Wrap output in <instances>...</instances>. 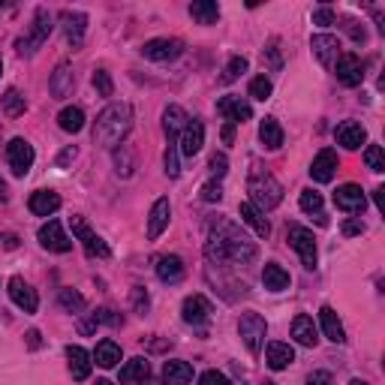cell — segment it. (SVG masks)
<instances>
[{"mask_svg": "<svg viewBox=\"0 0 385 385\" xmlns=\"http://www.w3.org/2000/svg\"><path fill=\"white\" fill-rule=\"evenodd\" d=\"M205 256L217 265H250L256 259V244L247 241L235 223L214 220L208 229Z\"/></svg>", "mask_w": 385, "mask_h": 385, "instance_id": "obj_1", "label": "cell"}, {"mask_svg": "<svg viewBox=\"0 0 385 385\" xmlns=\"http://www.w3.org/2000/svg\"><path fill=\"white\" fill-rule=\"evenodd\" d=\"M133 127V111L127 103H111L99 111V118L94 123V142L99 148H109L115 151L118 145H123L127 139V133Z\"/></svg>", "mask_w": 385, "mask_h": 385, "instance_id": "obj_2", "label": "cell"}, {"mask_svg": "<svg viewBox=\"0 0 385 385\" xmlns=\"http://www.w3.org/2000/svg\"><path fill=\"white\" fill-rule=\"evenodd\" d=\"M247 192H250V205L259 208L262 214L271 211V208H277L283 202V184L268 172H253L250 184H247Z\"/></svg>", "mask_w": 385, "mask_h": 385, "instance_id": "obj_3", "label": "cell"}, {"mask_svg": "<svg viewBox=\"0 0 385 385\" xmlns=\"http://www.w3.org/2000/svg\"><path fill=\"white\" fill-rule=\"evenodd\" d=\"M54 30V18H51V13L45 6H39L37 13H33V28H30V33L28 37H18L16 39V49H18V54H25V58H30V54H37V49L39 45L49 39V33Z\"/></svg>", "mask_w": 385, "mask_h": 385, "instance_id": "obj_4", "label": "cell"}, {"mask_svg": "<svg viewBox=\"0 0 385 385\" xmlns=\"http://www.w3.org/2000/svg\"><path fill=\"white\" fill-rule=\"evenodd\" d=\"M286 238H289V247L301 256V265L313 271L316 268V238L313 232L307 229V226H298V223H292L289 229H286Z\"/></svg>", "mask_w": 385, "mask_h": 385, "instance_id": "obj_5", "label": "cell"}, {"mask_svg": "<svg viewBox=\"0 0 385 385\" xmlns=\"http://www.w3.org/2000/svg\"><path fill=\"white\" fill-rule=\"evenodd\" d=\"M238 334H241L244 346H247V349H250V353L256 355L259 349H262V343H265L268 322H265L259 313H244V316H241V322H238Z\"/></svg>", "mask_w": 385, "mask_h": 385, "instance_id": "obj_6", "label": "cell"}, {"mask_svg": "<svg viewBox=\"0 0 385 385\" xmlns=\"http://www.w3.org/2000/svg\"><path fill=\"white\" fill-rule=\"evenodd\" d=\"M33 160H37V154H33V145L28 139H13L6 145V163L13 169L16 178H25L30 172Z\"/></svg>", "mask_w": 385, "mask_h": 385, "instance_id": "obj_7", "label": "cell"}, {"mask_svg": "<svg viewBox=\"0 0 385 385\" xmlns=\"http://www.w3.org/2000/svg\"><path fill=\"white\" fill-rule=\"evenodd\" d=\"M142 54L148 61H157V63H169L184 54V42L175 39V37H160V39H148L142 45Z\"/></svg>", "mask_w": 385, "mask_h": 385, "instance_id": "obj_8", "label": "cell"}, {"mask_svg": "<svg viewBox=\"0 0 385 385\" xmlns=\"http://www.w3.org/2000/svg\"><path fill=\"white\" fill-rule=\"evenodd\" d=\"M73 235L85 244V253H87L90 259H109V253H111L109 244H106L94 229H90V226H87L82 217H73Z\"/></svg>", "mask_w": 385, "mask_h": 385, "instance_id": "obj_9", "label": "cell"}, {"mask_svg": "<svg viewBox=\"0 0 385 385\" xmlns=\"http://www.w3.org/2000/svg\"><path fill=\"white\" fill-rule=\"evenodd\" d=\"M334 75L343 87H358L365 82V61L358 54H341L334 63Z\"/></svg>", "mask_w": 385, "mask_h": 385, "instance_id": "obj_10", "label": "cell"}, {"mask_svg": "<svg viewBox=\"0 0 385 385\" xmlns=\"http://www.w3.org/2000/svg\"><path fill=\"white\" fill-rule=\"evenodd\" d=\"M310 49H313V58L322 66L334 70L337 58H341V39L331 37V33H316V37L310 39Z\"/></svg>", "mask_w": 385, "mask_h": 385, "instance_id": "obj_11", "label": "cell"}, {"mask_svg": "<svg viewBox=\"0 0 385 385\" xmlns=\"http://www.w3.org/2000/svg\"><path fill=\"white\" fill-rule=\"evenodd\" d=\"M39 244L51 253H70L73 250V241L63 235V226L58 220H49V223L39 226Z\"/></svg>", "mask_w": 385, "mask_h": 385, "instance_id": "obj_12", "label": "cell"}, {"mask_svg": "<svg viewBox=\"0 0 385 385\" xmlns=\"http://www.w3.org/2000/svg\"><path fill=\"white\" fill-rule=\"evenodd\" d=\"M202 145H205V123H202V121H187L184 133L178 135V151L184 157H196L202 151Z\"/></svg>", "mask_w": 385, "mask_h": 385, "instance_id": "obj_13", "label": "cell"}, {"mask_svg": "<svg viewBox=\"0 0 385 385\" xmlns=\"http://www.w3.org/2000/svg\"><path fill=\"white\" fill-rule=\"evenodd\" d=\"M334 205L346 211V214H361L367 205V196H365V190H361L358 184H343V187H337L334 192Z\"/></svg>", "mask_w": 385, "mask_h": 385, "instance_id": "obj_14", "label": "cell"}, {"mask_svg": "<svg viewBox=\"0 0 385 385\" xmlns=\"http://www.w3.org/2000/svg\"><path fill=\"white\" fill-rule=\"evenodd\" d=\"M211 313H214V307L205 295H190L181 304V316H184L187 325H205L211 319Z\"/></svg>", "mask_w": 385, "mask_h": 385, "instance_id": "obj_15", "label": "cell"}, {"mask_svg": "<svg viewBox=\"0 0 385 385\" xmlns=\"http://www.w3.org/2000/svg\"><path fill=\"white\" fill-rule=\"evenodd\" d=\"M217 111L220 115L229 121V123H244V121H250L253 118V109H250V103H244L241 97H220L217 99Z\"/></svg>", "mask_w": 385, "mask_h": 385, "instance_id": "obj_16", "label": "cell"}, {"mask_svg": "<svg viewBox=\"0 0 385 385\" xmlns=\"http://www.w3.org/2000/svg\"><path fill=\"white\" fill-rule=\"evenodd\" d=\"M9 298H13L16 307H21L25 313H37V307H39L37 292H33L30 283H25L21 277H13V280H9Z\"/></svg>", "mask_w": 385, "mask_h": 385, "instance_id": "obj_17", "label": "cell"}, {"mask_svg": "<svg viewBox=\"0 0 385 385\" xmlns=\"http://www.w3.org/2000/svg\"><path fill=\"white\" fill-rule=\"evenodd\" d=\"M61 21H63L66 42H70L73 49H82L85 30H87V16H85V13H73V9H66V13H61Z\"/></svg>", "mask_w": 385, "mask_h": 385, "instance_id": "obj_18", "label": "cell"}, {"mask_svg": "<svg viewBox=\"0 0 385 385\" xmlns=\"http://www.w3.org/2000/svg\"><path fill=\"white\" fill-rule=\"evenodd\" d=\"M169 220H172V205H169V199H157L151 214H148V238L151 241H157V238L166 232Z\"/></svg>", "mask_w": 385, "mask_h": 385, "instance_id": "obj_19", "label": "cell"}, {"mask_svg": "<svg viewBox=\"0 0 385 385\" xmlns=\"http://www.w3.org/2000/svg\"><path fill=\"white\" fill-rule=\"evenodd\" d=\"M337 145H343L346 151H358L361 145L367 142V133H365V127L361 123H355V121H343L341 127H337Z\"/></svg>", "mask_w": 385, "mask_h": 385, "instance_id": "obj_20", "label": "cell"}, {"mask_svg": "<svg viewBox=\"0 0 385 385\" xmlns=\"http://www.w3.org/2000/svg\"><path fill=\"white\" fill-rule=\"evenodd\" d=\"M334 172H337V154L331 148H325V151L316 154V160L310 166V178L319 181V184H328V181L334 178Z\"/></svg>", "mask_w": 385, "mask_h": 385, "instance_id": "obj_21", "label": "cell"}, {"mask_svg": "<svg viewBox=\"0 0 385 385\" xmlns=\"http://www.w3.org/2000/svg\"><path fill=\"white\" fill-rule=\"evenodd\" d=\"M73 87H75V75H73V66H70V63H61L58 70H54L51 82H49V90H51V97H54V99H66V97L73 94Z\"/></svg>", "mask_w": 385, "mask_h": 385, "instance_id": "obj_22", "label": "cell"}, {"mask_svg": "<svg viewBox=\"0 0 385 385\" xmlns=\"http://www.w3.org/2000/svg\"><path fill=\"white\" fill-rule=\"evenodd\" d=\"M292 337H295L298 346H307L313 349L316 343H319V331H316V322L313 316H295V322H292Z\"/></svg>", "mask_w": 385, "mask_h": 385, "instance_id": "obj_23", "label": "cell"}, {"mask_svg": "<svg viewBox=\"0 0 385 385\" xmlns=\"http://www.w3.org/2000/svg\"><path fill=\"white\" fill-rule=\"evenodd\" d=\"M28 208H30V214H37V217H51V214L61 208V196L54 190H39L30 196Z\"/></svg>", "mask_w": 385, "mask_h": 385, "instance_id": "obj_24", "label": "cell"}, {"mask_svg": "<svg viewBox=\"0 0 385 385\" xmlns=\"http://www.w3.org/2000/svg\"><path fill=\"white\" fill-rule=\"evenodd\" d=\"M292 361H295V349H292L289 343H280V341H274V343H268V353H265V365L271 367V370H286Z\"/></svg>", "mask_w": 385, "mask_h": 385, "instance_id": "obj_25", "label": "cell"}, {"mask_svg": "<svg viewBox=\"0 0 385 385\" xmlns=\"http://www.w3.org/2000/svg\"><path fill=\"white\" fill-rule=\"evenodd\" d=\"M66 358H70V373H73V379L85 382V379L90 377V367H94V361H90L87 349H82V346H66Z\"/></svg>", "mask_w": 385, "mask_h": 385, "instance_id": "obj_26", "label": "cell"}, {"mask_svg": "<svg viewBox=\"0 0 385 385\" xmlns=\"http://www.w3.org/2000/svg\"><path fill=\"white\" fill-rule=\"evenodd\" d=\"M187 111L181 109V106H169L166 111H163V130H166V139L169 142H178V135L184 133V127H187Z\"/></svg>", "mask_w": 385, "mask_h": 385, "instance_id": "obj_27", "label": "cell"}, {"mask_svg": "<svg viewBox=\"0 0 385 385\" xmlns=\"http://www.w3.org/2000/svg\"><path fill=\"white\" fill-rule=\"evenodd\" d=\"M238 214H241V220L250 226V229L259 235V238H268L271 235V226H268V220H265V214L259 211V208H253L250 202H241V208H238Z\"/></svg>", "mask_w": 385, "mask_h": 385, "instance_id": "obj_28", "label": "cell"}, {"mask_svg": "<svg viewBox=\"0 0 385 385\" xmlns=\"http://www.w3.org/2000/svg\"><path fill=\"white\" fill-rule=\"evenodd\" d=\"M319 325H322V331H325V337H328L331 343H343V341H346V331H343L341 319H337L334 307H322V310H319Z\"/></svg>", "mask_w": 385, "mask_h": 385, "instance_id": "obj_29", "label": "cell"}, {"mask_svg": "<svg viewBox=\"0 0 385 385\" xmlns=\"http://www.w3.org/2000/svg\"><path fill=\"white\" fill-rule=\"evenodd\" d=\"M148 377H151V365H148V358H130L127 365L121 367V382H123V385L145 382Z\"/></svg>", "mask_w": 385, "mask_h": 385, "instance_id": "obj_30", "label": "cell"}, {"mask_svg": "<svg viewBox=\"0 0 385 385\" xmlns=\"http://www.w3.org/2000/svg\"><path fill=\"white\" fill-rule=\"evenodd\" d=\"M259 142H262V148H268V151H277L283 145V127L277 123V118H265L259 123Z\"/></svg>", "mask_w": 385, "mask_h": 385, "instance_id": "obj_31", "label": "cell"}, {"mask_svg": "<svg viewBox=\"0 0 385 385\" xmlns=\"http://www.w3.org/2000/svg\"><path fill=\"white\" fill-rule=\"evenodd\" d=\"M157 277L163 283H178L184 277V262H181V256H160L157 259Z\"/></svg>", "mask_w": 385, "mask_h": 385, "instance_id": "obj_32", "label": "cell"}, {"mask_svg": "<svg viewBox=\"0 0 385 385\" xmlns=\"http://www.w3.org/2000/svg\"><path fill=\"white\" fill-rule=\"evenodd\" d=\"M190 379H192V367L187 361H166V367H163L166 385H187Z\"/></svg>", "mask_w": 385, "mask_h": 385, "instance_id": "obj_33", "label": "cell"}, {"mask_svg": "<svg viewBox=\"0 0 385 385\" xmlns=\"http://www.w3.org/2000/svg\"><path fill=\"white\" fill-rule=\"evenodd\" d=\"M262 283H265V289H271V292H283V289H289L292 277H289L286 268H280V265H265V271H262Z\"/></svg>", "mask_w": 385, "mask_h": 385, "instance_id": "obj_34", "label": "cell"}, {"mask_svg": "<svg viewBox=\"0 0 385 385\" xmlns=\"http://www.w3.org/2000/svg\"><path fill=\"white\" fill-rule=\"evenodd\" d=\"M94 361H97L99 367H106V370L118 367V361H121V346H118L115 341H99V343H97V353H94Z\"/></svg>", "mask_w": 385, "mask_h": 385, "instance_id": "obj_35", "label": "cell"}, {"mask_svg": "<svg viewBox=\"0 0 385 385\" xmlns=\"http://www.w3.org/2000/svg\"><path fill=\"white\" fill-rule=\"evenodd\" d=\"M190 16L196 18L199 25H217L220 6L214 4V0H196V4H190Z\"/></svg>", "mask_w": 385, "mask_h": 385, "instance_id": "obj_36", "label": "cell"}, {"mask_svg": "<svg viewBox=\"0 0 385 385\" xmlns=\"http://www.w3.org/2000/svg\"><path fill=\"white\" fill-rule=\"evenodd\" d=\"M58 123H61L63 133H82V127H85V111L78 109V106H66L61 115H58Z\"/></svg>", "mask_w": 385, "mask_h": 385, "instance_id": "obj_37", "label": "cell"}, {"mask_svg": "<svg viewBox=\"0 0 385 385\" xmlns=\"http://www.w3.org/2000/svg\"><path fill=\"white\" fill-rule=\"evenodd\" d=\"M133 169H135V154L130 145H118L115 148V172L121 178H130L133 175Z\"/></svg>", "mask_w": 385, "mask_h": 385, "instance_id": "obj_38", "label": "cell"}, {"mask_svg": "<svg viewBox=\"0 0 385 385\" xmlns=\"http://www.w3.org/2000/svg\"><path fill=\"white\" fill-rule=\"evenodd\" d=\"M25 106H28V103H25V97H21L16 87H9L6 94H4V111H6L9 118H18V115H25Z\"/></svg>", "mask_w": 385, "mask_h": 385, "instance_id": "obj_39", "label": "cell"}, {"mask_svg": "<svg viewBox=\"0 0 385 385\" xmlns=\"http://www.w3.org/2000/svg\"><path fill=\"white\" fill-rule=\"evenodd\" d=\"M298 205H301V211H307V214H322V192H316V190H301Z\"/></svg>", "mask_w": 385, "mask_h": 385, "instance_id": "obj_40", "label": "cell"}, {"mask_svg": "<svg viewBox=\"0 0 385 385\" xmlns=\"http://www.w3.org/2000/svg\"><path fill=\"white\" fill-rule=\"evenodd\" d=\"M58 301H61V307H63V310H70V313L85 310V298L78 295V292H73V289H61Z\"/></svg>", "mask_w": 385, "mask_h": 385, "instance_id": "obj_41", "label": "cell"}, {"mask_svg": "<svg viewBox=\"0 0 385 385\" xmlns=\"http://www.w3.org/2000/svg\"><path fill=\"white\" fill-rule=\"evenodd\" d=\"M365 163H367L370 172H385V157H382L379 145H367V148H365Z\"/></svg>", "mask_w": 385, "mask_h": 385, "instance_id": "obj_42", "label": "cell"}, {"mask_svg": "<svg viewBox=\"0 0 385 385\" xmlns=\"http://www.w3.org/2000/svg\"><path fill=\"white\" fill-rule=\"evenodd\" d=\"M247 73V58H241V54H235V58L226 63V73H223V82L229 85V82H235V78H241Z\"/></svg>", "mask_w": 385, "mask_h": 385, "instance_id": "obj_43", "label": "cell"}, {"mask_svg": "<svg viewBox=\"0 0 385 385\" xmlns=\"http://www.w3.org/2000/svg\"><path fill=\"white\" fill-rule=\"evenodd\" d=\"M271 90H274V87H271V82H268L265 75H256L253 82H250V97L259 99V103H265V99L271 97Z\"/></svg>", "mask_w": 385, "mask_h": 385, "instance_id": "obj_44", "label": "cell"}, {"mask_svg": "<svg viewBox=\"0 0 385 385\" xmlns=\"http://www.w3.org/2000/svg\"><path fill=\"white\" fill-rule=\"evenodd\" d=\"M94 87H97L99 97H111V94H115V82H111V75L106 70H97L94 73Z\"/></svg>", "mask_w": 385, "mask_h": 385, "instance_id": "obj_45", "label": "cell"}, {"mask_svg": "<svg viewBox=\"0 0 385 385\" xmlns=\"http://www.w3.org/2000/svg\"><path fill=\"white\" fill-rule=\"evenodd\" d=\"M166 175H169V178H178V175H181V166H178V142H169V148H166Z\"/></svg>", "mask_w": 385, "mask_h": 385, "instance_id": "obj_46", "label": "cell"}, {"mask_svg": "<svg viewBox=\"0 0 385 385\" xmlns=\"http://www.w3.org/2000/svg\"><path fill=\"white\" fill-rule=\"evenodd\" d=\"M313 25H319V28H331V25H337L334 9H331V6H319V9L313 13Z\"/></svg>", "mask_w": 385, "mask_h": 385, "instance_id": "obj_47", "label": "cell"}, {"mask_svg": "<svg viewBox=\"0 0 385 385\" xmlns=\"http://www.w3.org/2000/svg\"><path fill=\"white\" fill-rule=\"evenodd\" d=\"M208 169H211V175L220 181L226 172H229V160H226V154H214L211 163H208Z\"/></svg>", "mask_w": 385, "mask_h": 385, "instance_id": "obj_48", "label": "cell"}, {"mask_svg": "<svg viewBox=\"0 0 385 385\" xmlns=\"http://www.w3.org/2000/svg\"><path fill=\"white\" fill-rule=\"evenodd\" d=\"M199 385H232L229 382V377L226 373H220V370H205L199 377Z\"/></svg>", "mask_w": 385, "mask_h": 385, "instance_id": "obj_49", "label": "cell"}, {"mask_svg": "<svg viewBox=\"0 0 385 385\" xmlns=\"http://www.w3.org/2000/svg\"><path fill=\"white\" fill-rule=\"evenodd\" d=\"M220 199H223L220 181H208V184L202 187V202H220Z\"/></svg>", "mask_w": 385, "mask_h": 385, "instance_id": "obj_50", "label": "cell"}, {"mask_svg": "<svg viewBox=\"0 0 385 385\" xmlns=\"http://www.w3.org/2000/svg\"><path fill=\"white\" fill-rule=\"evenodd\" d=\"M277 39H271L268 42V49H265V54H262V58H268V63H271V70H280V66H283V61H280V49H277Z\"/></svg>", "mask_w": 385, "mask_h": 385, "instance_id": "obj_51", "label": "cell"}, {"mask_svg": "<svg viewBox=\"0 0 385 385\" xmlns=\"http://www.w3.org/2000/svg\"><path fill=\"white\" fill-rule=\"evenodd\" d=\"M307 385H334V379H331V373L328 370H313L307 377Z\"/></svg>", "mask_w": 385, "mask_h": 385, "instance_id": "obj_52", "label": "cell"}, {"mask_svg": "<svg viewBox=\"0 0 385 385\" xmlns=\"http://www.w3.org/2000/svg\"><path fill=\"white\" fill-rule=\"evenodd\" d=\"M133 301H135V310H139V313H145V310H148V304H151L148 301V292H142L139 286L133 289Z\"/></svg>", "mask_w": 385, "mask_h": 385, "instance_id": "obj_53", "label": "cell"}, {"mask_svg": "<svg viewBox=\"0 0 385 385\" xmlns=\"http://www.w3.org/2000/svg\"><path fill=\"white\" fill-rule=\"evenodd\" d=\"M361 232H365V223H361V220H346V223H343V235H346V238L361 235Z\"/></svg>", "mask_w": 385, "mask_h": 385, "instance_id": "obj_54", "label": "cell"}, {"mask_svg": "<svg viewBox=\"0 0 385 385\" xmlns=\"http://www.w3.org/2000/svg\"><path fill=\"white\" fill-rule=\"evenodd\" d=\"M346 30L353 33L355 42H365V39H367V33H365V28H358V21H346Z\"/></svg>", "mask_w": 385, "mask_h": 385, "instance_id": "obj_55", "label": "cell"}, {"mask_svg": "<svg viewBox=\"0 0 385 385\" xmlns=\"http://www.w3.org/2000/svg\"><path fill=\"white\" fill-rule=\"evenodd\" d=\"M28 346H30V349H39V346H42V341H39V331H37V328H33V331H28Z\"/></svg>", "mask_w": 385, "mask_h": 385, "instance_id": "obj_56", "label": "cell"}, {"mask_svg": "<svg viewBox=\"0 0 385 385\" xmlns=\"http://www.w3.org/2000/svg\"><path fill=\"white\" fill-rule=\"evenodd\" d=\"M232 139H235V123H226V127H223V142L232 145Z\"/></svg>", "mask_w": 385, "mask_h": 385, "instance_id": "obj_57", "label": "cell"}, {"mask_svg": "<svg viewBox=\"0 0 385 385\" xmlns=\"http://www.w3.org/2000/svg\"><path fill=\"white\" fill-rule=\"evenodd\" d=\"M73 157H75V148H66V151L61 154V160H58V166H66V163H70V160H73Z\"/></svg>", "mask_w": 385, "mask_h": 385, "instance_id": "obj_58", "label": "cell"}, {"mask_svg": "<svg viewBox=\"0 0 385 385\" xmlns=\"http://www.w3.org/2000/svg\"><path fill=\"white\" fill-rule=\"evenodd\" d=\"M349 385H367L365 379H353V382H349Z\"/></svg>", "mask_w": 385, "mask_h": 385, "instance_id": "obj_59", "label": "cell"}, {"mask_svg": "<svg viewBox=\"0 0 385 385\" xmlns=\"http://www.w3.org/2000/svg\"><path fill=\"white\" fill-rule=\"evenodd\" d=\"M97 385H111V382H109V379H99V382H97Z\"/></svg>", "mask_w": 385, "mask_h": 385, "instance_id": "obj_60", "label": "cell"}, {"mask_svg": "<svg viewBox=\"0 0 385 385\" xmlns=\"http://www.w3.org/2000/svg\"><path fill=\"white\" fill-rule=\"evenodd\" d=\"M0 73H4V61H0Z\"/></svg>", "mask_w": 385, "mask_h": 385, "instance_id": "obj_61", "label": "cell"}]
</instances>
